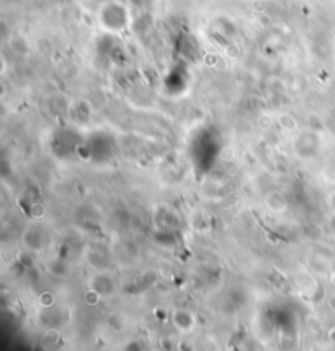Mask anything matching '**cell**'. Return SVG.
<instances>
[{"mask_svg":"<svg viewBox=\"0 0 335 351\" xmlns=\"http://www.w3.org/2000/svg\"><path fill=\"white\" fill-rule=\"evenodd\" d=\"M85 301L89 302V304H96V302L100 301V294L96 291H89L85 292Z\"/></svg>","mask_w":335,"mask_h":351,"instance_id":"obj_1","label":"cell"}]
</instances>
